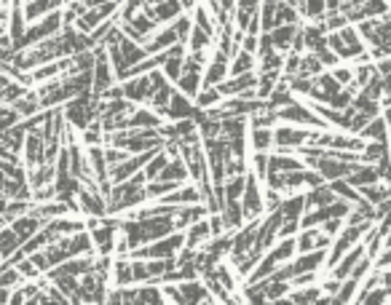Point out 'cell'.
I'll list each match as a JSON object with an SVG mask.
<instances>
[{
  "label": "cell",
  "mask_w": 391,
  "mask_h": 305,
  "mask_svg": "<svg viewBox=\"0 0 391 305\" xmlns=\"http://www.w3.org/2000/svg\"><path fill=\"white\" fill-rule=\"evenodd\" d=\"M62 24H64L62 11H51V14H46L43 19L30 21V27L24 30V35H21L17 43H14V51L30 48V46H38V43L48 41V38H54V35H60Z\"/></svg>",
  "instance_id": "cell-1"
},
{
  "label": "cell",
  "mask_w": 391,
  "mask_h": 305,
  "mask_svg": "<svg viewBox=\"0 0 391 305\" xmlns=\"http://www.w3.org/2000/svg\"><path fill=\"white\" fill-rule=\"evenodd\" d=\"M276 118L282 123H292V126H313V129H329L322 115H316V110L303 102H289L287 107L276 110Z\"/></svg>",
  "instance_id": "cell-2"
},
{
  "label": "cell",
  "mask_w": 391,
  "mask_h": 305,
  "mask_svg": "<svg viewBox=\"0 0 391 305\" xmlns=\"http://www.w3.org/2000/svg\"><path fill=\"white\" fill-rule=\"evenodd\" d=\"M143 11L150 17V19L156 21L158 27H164V24H172L174 19H180L185 11H183V6H180V0H145Z\"/></svg>",
  "instance_id": "cell-3"
},
{
  "label": "cell",
  "mask_w": 391,
  "mask_h": 305,
  "mask_svg": "<svg viewBox=\"0 0 391 305\" xmlns=\"http://www.w3.org/2000/svg\"><path fill=\"white\" fill-rule=\"evenodd\" d=\"M309 137H311L309 129H300V126L284 123V126L273 129V147H279V150H287V153H295L298 147L309 145Z\"/></svg>",
  "instance_id": "cell-4"
},
{
  "label": "cell",
  "mask_w": 391,
  "mask_h": 305,
  "mask_svg": "<svg viewBox=\"0 0 391 305\" xmlns=\"http://www.w3.org/2000/svg\"><path fill=\"white\" fill-rule=\"evenodd\" d=\"M230 75V57L226 51H220L217 46L209 48V59L204 67V86H217Z\"/></svg>",
  "instance_id": "cell-5"
},
{
  "label": "cell",
  "mask_w": 391,
  "mask_h": 305,
  "mask_svg": "<svg viewBox=\"0 0 391 305\" xmlns=\"http://www.w3.org/2000/svg\"><path fill=\"white\" fill-rule=\"evenodd\" d=\"M21 163L30 169L46 163V142L38 131H27V140H24V147H21Z\"/></svg>",
  "instance_id": "cell-6"
},
{
  "label": "cell",
  "mask_w": 391,
  "mask_h": 305,
  "mask_svg": "<svg viewBox=\"0 0 391 305\" xmlns=\"http://www.w3.org/2000/svg\"><path fill=\"white\" fill-rule=\"evenodd\" d=\"M196 102L190 100V97H185L183 91H177L174 89V94H172V100H169V104H166L164 110V118L166 121H185V118H193L196 115Z\"/></svg>",
  "instance_id": "cell-7"
},
{
  "label": "cell",
  "mask_w": 391,
  "mask_h": 305,
  "mask_svg": "<svg viewBox=\"0 0 391 305\" xmlns=\"http://www.w3.org/2000/svg\"><path fill=\"white\" fill-rule=\"evenodd\" d=\"M199 201H204V196H201V187L196 183L180 185L172 193H166V196L158 198V203H166V206H185V203H199Z\"/></svg>",
  "instance_id": "cell-8"
},
{
  "label": "cell",
  "mask_w": 391,
  "mask_h": 305,
  "mask_svg": "<svg viewBox=\"0 0 391 305\" xmlns=\"http://www.w3.org/2000/svg\"><path fill=\"white\" fill-rule=\"evenodd\" d=\"M295 241H298V255H303V252H313V249H327L332 239L316 225V228H303V233H298Z\"/></svg>",
  "instance_id": "cell-9"
},
{
  "label": "cell",
  "mask_w": 391,
  "mask_h": 305,
  "mask_svg": "<svg viewBox=\"0 0 391 305\" xmlns=\"http://www.w3.org/2000/svg\"><path fill=\"white\" fill-rule=\"evenodd\" d=\"M206 214H209V206H206L204 201L177 206V212H174V228H177V230H185V228H190L193 223L204 220Z\"/></svg>",
  "instance_id": "cell-10"
},
{
  "label": "cell",
  "mask_w": 391,
  "mask_h": 305,
  "mask_svg": "<svg viewBox=\"0 0 391 305\" xmlns=\"http://www.w3.org/2000/svg\"><path fill=\"white\" fill-rule=\"evenodd\" d=\"M365 255H367L365 244H356L354 249H349V252H346V255L338 260V265L329 270V273H332V279H338V281H346V279L351 276V270L356 268V263H359Z\"/></svg>",
  "instance_id": "cell-11"
},
{
  "label": "cell",
  "mask_w": 391,
  "mask_h": 305,
  "mask_svg": "<svg viewBox=\"0 0 391 305\" xmlns=\"http://www.w3.org/2000/svg\"><path fill=\"white\" fill-rule=\"evenodd\" d=\"M212 239V225H209V217L204 220H199V223H193L190 228H185V246L183 249H201Z\"/></svg>",
  "instance_id": "cell-12"
},
{
  "label": "cell",
  "mask_w": 391,
  "mask_h": 305,
  "mask_svg": "<svg viewBox=\"0 0 391 305\" xmlns=\"http://www.w3.org/2000/svg\"><path fill=\"white\" fill-rule=\"evenodd\" d=\"M174 89L196 102L199 91L204 89V73H199V70H183V75H180V81L174 83Z\"/></svg>",
  "instance_id": "cell-13"
},
{
  "label": "cell",
  "mask_w": 391,
  "mask_h": 305,
  "mask_svg": "<svg viewBox=\"0 0 391 305\" xmlns=\"http://www.w3.org/2000/svg\"><path fill=\"white\" fill-rule=\"evenodd\" d=\"M249 147H252V153H268L273 147V129L249 123Z\"/></svg>",
  "instance_id": "cell-14"
},
{
  "label": "cell",
  "mask_w": 391,
  "mask_h": 305,
  "mask_svg": "<svg viewBox=\"0 0 391 305\" xmlns=\"http://www.w3.org/2000/svg\"><path fill=\"white\" fill-rule=\"evenodd\" d=\"M220 214H223L226 230H239L242 225L247 223V217H244V206H242V198L226 201V203H223V209H220Z\"/></svg>",
  "instance_id": "cell-15"
},
{
  "label": "cell",
  "mask_w": 391,
  "mask_h": 305,
  "mask_svg": "<svg viewBox=\"0 0 391 305\" xmlns=\"http://www.w3.org/2000/svg\"><path fill=\"white\" fill-rule=\"evenodd\" d=\"M309 203H306V193H289L287 198H282L279 212L284 214V220H300L306 214Z\"/></svg>",
  "instance_id": "cell-16"
},
{
  "label": "cell",
  "mask_w": 391,
  "mask_h": 305,
  "mask_svg": "<svg viewBox=\"0 0 391 305\" xmlns=\"http://www.w3.org/2000/svg\"><path fill=\"white\" fill-rule=\"evenodd\" d=\"M110 279H113V284L116 286L134 284V268H131V260L116 257V260H113V268H110Z\"/></svg>",
  "instance_id": "cell-17"
},
{
  "label": "cell",
  "mask_w": 391,
  "mask_h": 305,
  "mask_svg": "<svg viewBox=\"0 0 391 305\" xmlns=\"http://www.w3.org/2000/svg\"><path fill=\"white\" fill-rule=\"evenodd\" d=\"M362 134V140H372V142H386L389 145V123L386 118H381V115H375L367 121V126L359 131Z\"/></svg>",
  "instance_id": "cell-18"
},
{
  "label": "cell",
  "mask_w": 391,
  "mask_h": 305,
  "mask_svg": "<svg viewBox=\"0 0 391 305\" xmlns=\"http://www.w3.org/2000/svg\"><path fill=\"white\" fill-rule=\"evenodd\" d=\"M298 30H300V24H279L276 30H271V41L276 46V51H289Z\"/></svg>",
  "instance_id": "cell-19"
},
{
  "label": "cell",
  "mask_w": 391,
  "mask_h": 305,
  "mask_svg": "<svg viewBox=\"0 0 391 305\" xmlns=\"http://www.w3.org/2000/svg\"><path fill=\"white\" fill-rule=\"evenodd\" d=\"M338 198L335 196V190L329 187V185H316V187H309V193H306V203H309V209H319V206H327ZM306 209V212H309Z\"/></svg>",
  "instance_id": "cell-20"
},
{
  "label": "cell",
  "mask_w": 391,
  "mask_h": 305,
  "mask_svg": "<svg viewBox=\"0 0 391 305\" xmlns=\"http://www.w3.org/2000/svg\"><path fill=\"white\" fill-rule=\"evenodd\" d=\"M255 62H257V54H249V51H244V48H239V54L230 59V75L252 73V70H255Z\"/></svg>",
  "instance_id": "cell-21"
},
{
  "label": "cell",
  "mask_w": 391,
  "mask_h": 305,
  "mask_svg": "<svg viewBox=\"0 0 391 305\" xmlns=\"http://www.w3.org/2000/svg\"><path fill=\"white\" fill-rule=\"evenodd\" d=\"M325 295V289L322 286H311L309 289L306 286H300V289H289V295H287V303H319V297Z\"/></svg>",
  "instance_id": "cell-22"
},
{
  "label": "cell",
  "mask_w": 391,
  "mask_h": 305,
  "mask_svg": "<svg viewBox=\"0 0 391 305\" xmlns=\"http://www.w3.org/2000/svg\"><path fill=\"white\" fill-rule=\"evenodd\" d=\"M223 100H226V97L220 94L217 86H204V89L199 91V97H196V107H199V110H212V107H217Z\"/></svg>",
  "instance_id": "cell-23"
},
{
  "label": "cell",
  "mask_w": 391,
  "mask_h": 305,
  "mask_svg": "<svg viewBox=\"0 0 391 305\" xmlns=\"http://www.w3.org/2000/svg\"><path fill=\"white\" fill-rule=\"evenodd\" d=\"M389 145L386 142H372V140H367L365 142V153H362V161L365 163H378L383 156H389Z\"/></svg>",
  "instance_id": "cell-24"
},
{
  "label": "cell",
  "mask_w": 391,
  "mask_h": 305,
  "mask_svg": "<svg viewBox=\"0 0 391 305\" xmlns=\"http://www.w3.org/2000/svg\"><path fill=\"white\" fill-rule=\"evenodd\" d=\"M386 297H391V289L389 286H372L370 292H367V297H365V303H386Z\"/></svg>",
  "instance_id": "cell-25"
},
{
  "label": "cell",
  "mask_w": 391,
  "mask_h": 305,
  "mask_svg": "<svg viewBox=\"0 0 391 305\" xmlns=\"http://www.w3.org/2000/svg\"><path fill=\"white\" fill-rule=\"evenodd\" d=\"M332 75L338 78V83H340V86H349V83H354V70H351V67H335V70H332Z\"/></svg>",
  "instance_id": "cell-26"
},
{
  "label": "cell",
  "mask_w": 391,
  "mask_h": 305,
  "mask_svg": "<svg viewBox=\"0 0 391 305\" xmlns=\"http://www.w3.org/2000/svg\"><path fill=\"white\" fill-rule=\"evenodd\" d=\"M375 268H391V246L381 257H375Z\"/></svg>",
  "instance_id": "cell-27"
},
{
  "label": "cell",
  "mask_w": 391,
  "mask_h": 305,
  "mask_svg": "<svg viewBox=\"0 0 391 305\" xmlns=\"http://www.w3.org/2000/svg\"><path fill=\"white\" fill-rule=\"evenodd\" d=\"M381 284L391 289V268H383V273H381Z\"/></svg>",
  "instance_id": "cell-28"
}]
</instances>
